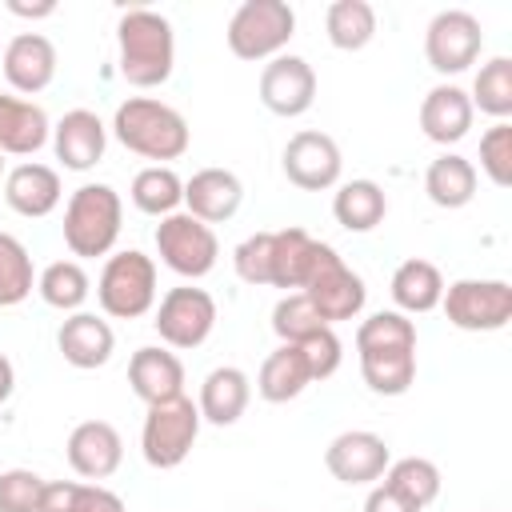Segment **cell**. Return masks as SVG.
Wrapping results in <instances>:
<instances>
[{"instance_id": "14", "label": "cell", "mask_w": 512, "mask_h": 512, "mask_svg": "<svg viewBox=\"0 0 512 512\" xmlns=\"http://www.w3.org/2000/svg\"><path fill=\"white\" fill-rule=\"evenodd\" d=\"M260 104L272 116L296 120L316 104V72L304 56L280 52L260 68Z\"/></svg>"}, {"instance_id": "18", "label": "cell", "mask_w": 512, "mask_h": 512, "mask_svg": "<svg viewBox=\"0 0 512 512\" xmlns=\"http://www.w3.org/2000/svg\"><path fill=\"white\" fill-rule=\"evenodd\" d=\"M108 124L92 108H72L52 124V152L68 172H88L104 160Z\"/></svg>"}, {"instance_id": "8", "label": "cell", "mask_w": 512, "mask_h": 512, "mask_svg": "<svg viewBox=\"0 0 512 512\" xmlns=\"http://www.w3.org/2000/svg\"><path fill=\"white\" fill-rule=\"evenodd\" d=\"M156 256L164 268H172L180 280H204L216 260H220V240H216V228H208L204 220L188 216L184 208L164 216L156 224Z\"/></svg>"}, {"instance_id": "46", "label": "cell", "mask_w": 512, "mask_h": 512, "mask_svg": "<svg viewBox=\"0 0 512 512\" xmlns=\"http://www.w3.org/2000/svg\"><path fill=\"white\" fill-rule=\"evenodd\" d=\"M0 172H4V156H0Z\"/></svg>"}, {"instance_id": "10", "label": "cell", "mask_w": 512, "mask_h": 512, "mask_svg": "<svg viewBox=\"0 0 512 512\" xmlns=\"http://www.w3.org/2000/svg\"><path fill=\"white\" fill-rule=\"evenodd\" d=\"M152 328L160 332V344L172 348V352H188V348H200L212 328H216V300L212 292L196 288V284H176L168 288L156 308H152Z\"/></svg>"}, {"instance_id": "47", "label": "cell", "mask_w": 512, "mask_h": 512, "mask_svg": "<svg viewBox=\"0 0 512 512\" xmlns=\"http://www.w3.org/2000/svg\"><path fill=\"white\" fill-rule=\"evenodd\" d=\"M260 512H268V508H260Z\"/></svg>"}, {"instance_id": "19", "label": "cell", "mask_w": 512, "mask_h": 512, "mask_svg": "<svg viewBox=\"0 0 512 512\" xmlns=\"http://www.w3.org/2000/svg\"><path fill=\"white\" fill-rule=\"evenodd\" d=\"M60 200H64V184H60V172L52 164L24 160L4 176V204L16 216L44 220V216H52L60 208Z\"/></svg>"}, {"instance_id": "28", "label": "cell", "mask_w": 512, "mask_h": 512, "mask_svg": "<svg viewBox=\"0 0 512 512\" xmlns=\"http://www.w3.org/2000/svg\"><path fill=\"white\" fill-rule=\"evenodd\" d=\"M308 384H312V372H308V360H304V352H300L296 344L272 348V352L264 356L260 372H256V392H260V400H268V404H288V400H296Z\"/></svg>"}, {"instance_id": "6", "label": "cell", "mask_w": 512, "mask_h": 512, "mask_svg": "<svg viewBox=\"0 0 512 512\" xmlns=\"http://www.w3.org/2000/svg\"><path fill=\"white\" fill-rule=\"evenodd\" d=\"M292 36H296V12L284 0H244L232 12L228 32H224L228 52L248 64L280 56Z\"/></svg>"}, {"instance_id": "31", "label": "cell", "mask_w": 512, "mask_h": 512, "mask_svg": "<svg viewBox=\"0 0 512 512\" xmlns=\"http://www.w3.org/2000/svg\"><path fill=\"white\" fill-rule=\"evenodd\" d=\"M128 196H132L136 212L164 220V216L180 212V204H184V180L176 176L172 164H148V168H140V172L132 176Z\"/></svg>"}, {"instance_id": "24", "label": "cell", "mask_w": 512, "mask_h": 512, "mask_svg": "<svg viewBox=\"0 0 512 512\" xmlns=\"http://www.w3.org/2000/svg\"><path fill=\"white\" fill-rule=\"evenodd\" d=\"M248 400H252V380L244 368L236 364H220L204 376L200 384V396H196V408H200V420L204 424H216V428H232L244 412H248Z\"/></svg>"}, {"instance_id": "34", "label": "cell", "mask_w": 512, "mask_h": 512, "mask_svg": "<svg viewBox=\"0 0 512 512\" xmlns=\"http://www.w3.org/2000/svg\"><path fill=\"white\" fill-rule=\"evenodd\" d=\"M380 484H388L404 504H412L416 512H424L436 496H440V468L428 456H400L384 468Z\"/></svg>"}, {"instance_id": "29", "label": "cell", "mask_w": 512, "mask_h": 512, "mask_svg": "<svg viewBox=\"0 0 512 512\" xmlns=\"http://www.w3.org/2000/svg\"><path fill=\"white\" fill-rule=\"evenodd\" d=\"M476 164L468 160V156H460V152H440L428 168H424V192H428V200L436 204V208H464V204H472V196H476Z\"/></svg>"}, {"instance_id": "43", "label": "cell", "mask_w": 512, "mask_h": 512, "mask_svg": "<svg viewBox=\"0 0 512 512\" xmlns=\"http://www.w3.org/2000/svg\"><path fill=\"white\" fill-rule=\"evenodd\" d=\"M364 512H416V508H412V504H404L388 484H380V480H376V484L368 488V496H364Z\"/></svg>"}, {"instance_id": "22", "label": "cell", "mask_w": 512, "mask_h": 512, "mask_svg": "<svg viewBox=\"0 0 512 512\" xmlns=\"http://www.w3.org/2000/svg\"><path fill=\"white\" fill-rule=\"evenodd\" d=\"M56 348H60L64 364H72L80 372H92V368H104L112 360L116 332L96 312H72V316H64V324L56 332Z\"/></svg>"}, {"instance_id": "12", "label": "cell", "mask_w": 512, "mask_h": 512, "mask_svg": "<svg viewBox=\"0 0 512 512\" xmlns=\"http://www.w3.org/2000/svg\"><path fill=\"white\" fill-rule=\"evenodd\" d=\"M484 52V28L464 8H444L424 28V60L436 76L468 72Z\"/></svg>"}, {"instance_id": "39", "label": "cell", "mask_w": 512, "mask_h": 512, "mask_svg": "<svg viewBox=\"0 0 512 512\" xmlns=\"http://www.w3.org/2000/svg\"><path fill=\"white\" fill-rule=\"evenodd\" d=\"M480 172L496 188H508L512 184V124L508 120H496L480 136Z\"/></svg>"}, {"instance_id": "44", "label": "cell", "mask_w": 512, "mask_h": 512, "mask_svg": "<svg viewBox=\"0 0 512 512\" xmlns=\"http://www.w3.org/2000/svg\"><path fill=\"white\" fill-rule=\"evenodd\" d=\"M8 12H12V16H24V20H44V16H52V12H56V4H52V0H40V4L8 0Z\"/></svg>"}, {"instance_id": "45", "label": "cell", "mask_w": 512, "mask_h": 512, "mask_svg": "<svg viewBox=\"0 0 512 512\" xmlns=\"http://www.w3.org/2000/svg\"><path fill=\"white\" fill-rule=\"evenodd\" d=\"M12 388H16V368H12V360L0 352V404L12 396Z\"/></svg>"}, {"instance_id": "25", "label": "cell", "mask_w": 512, "mask_h": 512, "mask_svg": "<svg viewBox=\"0 0 512 512\" xmlns=\"http://www.w3.org/2000/svg\"><path fill=\"white\" fill-rule=\"evenodd\" d=\"M52 140L48 112L24 96H0V156H36Z\"/></svg>"}, {"instance_id": "11", "label": "cell", "mask_w": 512, "mask_h": 512, "mask_svg": "<svg viewBox=\"0 0 512 512\" xmlns=\"http://www.w3.org/2000/svg\"><path fill=\"white\" fill-rule=\"evenodd\" d=\"M300 292L312 300L316 316H320L328 328H332V324H344V320H356V316L364 312V304H368V288H364L360 272H352V268L340 260V252H336L332 244L320 248L316 268H312V276H308V284H304Z\"/></svg>"}, {"instance_id": "17", "label": "cell", "mask_w": 512, "mask_h": 512, "mask_svg": "<svg viewBox=\"0 0 512 512\" xmlns=\"http://www.w3.org/2000/svg\"><path fill=\"white\" fill-rule=\"evenodd\" d=\"M56 44L44 36V32H16L8 44H4V56H0V68H4V80L12 92L20 96H36L44 92L52 80H56Z\"/></svg>"}, {"instance_id": "1", "label": "cell", "mask_w": 512, "mask_h": 512, "mask_svg": "<svg viewBox=\"0 0 512 512\" xmlns=\"http://www.w3.org/2000/svg\"><path fill=\"white\" fill-rule=\"evenodd\" d=\"M356 360L368 392L404 396L416 380V324L388 308L356 324Z\"/></svg>"}, {"instance_id": "7", "label": "cell", "mask_w": 512, "mask_h": 512, "mask_svg": "<svg viewBox=\"0 0 512 512\" xmlns=\"http://www.w3.org/2000/svg\"><path fill=\"white\" fill-rule=\"evenodd\" d=\"M200 408L188 396L164 400V404H148L144 424H140V452L148 460V468H180L200 436Z\"/></svg>"}, {"instance_id": "26", "label": "cell", "mask_w": 512, "mask_h": 512, "mask_svg": "<svg viewBox=\"0 0 512 512\" xmlns=\"http://www.w3.org/2000/svg\"><path fill=\"white\" fill-rule=\"evenodd\" d=\"M320 248H324V240L308 236L296 224L272 232V276H268V284L272 288H284V292H300L308 284L312 268H316Z\"/></svg>"}, {"instance_id": "27", "label": "cell", "mask_w": 512, "mask_h": 512, "mask_svg": "<svg viewBox=\"0 0 512 512\" xmlns=\"http://www.w3.org/2000/svg\"><path fill=\"white\" fill-rule=\"evenodd\" d=\"M388 292H392L396 312H404V316H424V312L440 308L444 276H440V268H436L432 260L412 256V260H404V264L392 272Z\"/></svg>"}, {"instance_id": "15", "label": "cell", "mask_w": 512, "mask_h": 512, "mask_svg": "<svg viewBox=\"0 0 512 512\" xmlns=\"http://www.w3.org/2000/svg\"><path fill=\"white\" fill-rule=\"evenodd\" d=\"M392 464V448L380 432L368 428H348L340 436L328 440L324 448V468L340 480V484H376L384 476V468Z\"/></svg>"}, {"instance_id": "13", "label": "cell", "mask_w": 512, "mask_h": 512, "mask_svg": "<svg viewBox=\"0 0 512 512\" xmlns=\"http://www.w3.org/2000/svg\"><path fill=\"white\" fill-rule=\"evenodd\" d=\"M280 168H284L288 184H296L300 192H328V188L340 184L344 156H340V144H336L328 132L304 128V132H296V136L284 144Z\"/></svg>"}, {"instance_id": "42", "label": "cell", "mask_w": 512, "mask_h": 512, "mask_svg": "<svg viewBox=\"0 0 512 512\" xmlns=\"http://www.w3.org/2000/svg\"><path fill=\"white\" fill-rule=\"evenodd\" d=\"M300 352H304V360H308V372H312V384L316 380H328V376H336V368H340V360H344V344H340V336L332 332V328H320L316 336H308L304 344H296Z\"/></svg>"}, {"instance_id": "36", "label": "cell", "mask_w": 512, "mask_h": 512, "mask_svg": "<svg viewBox=\"0 0 512 512\" xmlns=\"http://www.w3.org/2000/svg\"><path fill=\"white\" fill-rule=\"evenodd\" d=\"M472 112H484L492 120H508L512 116V60L508 56H492L480 64V72L472 76Z\"/></svg>"}, {"instance_id": "20", "label": "cell", "mask_w": 512, "mask_h": 512, "mask_svg": "<svg viewBox=\"0 0 512 512\" xmlns=\"http://www.w3.org/2000/svg\"><path fill=\"white\" fill-rule=\"evenodd\" d=\"M240 204H244V184L228 168H200L184 180V212L204 220L208 228L232 220Z\"/></svg>"}, {"instance_id": "41", "label": "cell", "mask_w": 512, "mask_h": 512, "mask_svg": "<svg viewBox=\"0 0 512 512\" xmlns=\"http://www.w3.org/2000/svg\"><path fill=\"white\" fill-rule=\"evenodd\" d=\"M232 268L244 284H268L272 276V232H252L232 248Z\"/></svg>"}, {"instance_id": "9", "label": "cell", "mask_w": 512, "mask_h": 512, "mask_svg": "<svg viewBox=\"0 0 512 512\" xmlns=\"http://www.w3.org/2000/svg\"><path fill=\"white\" fill-rule=\"evenodd\" d=\"M440 308L452 328L460 332H500L512 320V284L488 276H464L444 284Z\"/></svg>"}, {"instance_id": "4", "label": "cell", "mask_w": 512, "mask_h": 512, "mask_svg": "<svg viewBox=\"0 0 512 512\" xmlns=\"http://www.w3.org/2000/svg\"><path fill=\"white\" fill-rule=\"evenodd\" d=\"M64 248L76 260L112 256L124 228V200L112 184H80L64 204Z\"/></svg>"}, {"instance_id": "40", "label": "cell", "mask_w": 512, "mask_h": 512, "mask_svg": "<svg viewBox=\"0 0 512 512\" xmlns=\"http://www.w3.org/2000/svg\"><path fill=\"white\" fill-rule=\"evenodd\" d=\"M48 480L32 468H8L0 472V512H40Z\"/></svg>"}, {"instance_id": "2", "label": "cell", "mask_w": 512, "mask_h": 512, "mask_svg": "<svg viewBox=\"0 0 512 512\" xmlns=\"http://www.w3.org/2000/svg\"><path fill=\"white\" fill-rule=\"evenodd\" d=\"M116 64L132 88H160L176 68V32L156 8H128L116 20Z\"/></svg>"}, {"instance_id": "35", "label": "cell", "mask_w": 512, "mask_h": 512, "mask_svg": "<svg viewBox=\"0 0 512 512\" xmlns=\"http://www.w3.org/2000/svg\"><path fill=\"white\" fill-rule=\"evenodd\" d=\"M40 512H124V500L88 480H48Z\"/></svg>"}, {"instance_id": "23", "label": "cell", "mask_w": 512, "mask_h": 512, "mask_svg": "<svg viewBox=\"0 0 512 512\" xmlns=\"http://www.w3.org/2000/svg\"><path fill=\"white\" fill-rule=\"evenodd\" d=\"M472 120H476V112H472V100L460 84L444 80V84L428 88L424 100H420V132L432 144H444V148L460 144L472 132Z\"/></svg>"}, {"instance_id": "33", "label": "cell", "mask_w": 512, "mask_h": 512, "mask_svg": "<svg viewBox=\"0 0 512 512\" xmlns=\"http://www.w3.org/2000/svg\"><path fill=\"white\" fill-rule=\"evenodd\" d=\"M328 44L340 52H360L376 36V8L368 0H332L324 12Z\"/></svg>"}, {"instance_id": "30", "label": "cell", "mask_w": 512, "mask_h": 512, "mask_svg": "<svg viewBox=\"0 0 512 512\" xmlns=\"http://www.w3.org/2000/svg\"><path fill=\"white\" fill-rule=\"evenodd\" d=\"M332 216L344 232H372L388 216V196L376 180H344L332 192Z\"/></svg>"}, {"instance_id": "3", "label": "cell", "mask_w": 512, "mask_h": 512, "mask_svg": "<svg viewBox=\"0 0 512 512\" xmlns=\"http://www.w3.org/2000/svg\"><path fill=\"white\" fill-rule=\"evenodd\" d=\"M112 136L128 152H136L144 160H156V164L180 160L188 152V144H192L188 120L172 104H164L156 96H128V100H120L116 112H112Z\"/></svg>"}, {"instance_id": "16", "label": "cell", "mask_w": 512, "mask_h": 512, "mask_svg": "<svg viewBox=\"0 0 512 512\" xmlns=\"http://www.w3.org/2000/svg\"><path fill=\"white\" fill-rule=\"evenodd\" d=\"M64 456H68V468L80 480L100 484L124 464V440H120L116 424H108V420H80L68 432Z\"/></svg>"}, {"instance_id": "5", "label": "cell", "mask_w": 512, "mask_h": 512, "mask_svg": "<svg viewBox=\"0 0 512 512\" xmlns=\"http://www.w3.org/2000/svg\"><path fill=\"white\" fill-rule=\"evenodd\" d=\"M96 304L108 320H140L156 308V260L140 248L112 252L96 280Z\"/></svg>"}, {"instance_id": "37", "label": "cell", "mask_w": 512, "mask_h": 512, "mask_svg": "<svg viewBox=\"0 0 512 512\" xmlns=\"http://www.w3.org/2000/svg\"><path fill=\"white\" fill-rule=\"evenodd\" d=\"M32 288H36V268L24 240H16L12 232H0V308L24 304Z\"/></svg>"}, {"instance_id": "38", "label": "cell", "mask_w": 512, "mask_h": 512, "mask_svg": "<svg viewBox=\"0 0 512 512\" xmlns=\"http://www.w3.org/2000/svg\"><path fill=\"white\" fill-rule=\"evenodd\" d=\"M320 328H328V324L316 316V308H312V300L304 292H284L276 300V308H272V332L280 336V344H304Z\"/></svg>"}, {"instance_id": "21", "label": "cell", "mask_w": 512, "mask_h": 512, "mask_svg": "<svg viewBox=\"0 0 512 512\" xmlns=\"http://www.w3.org/2000/svg\"><path fill=\"white\" fill-rule=\"evenodd\" d=\"M128 384L136 400H144V408L176 400L184 396V360L164 344H144L128 360Z\"/></svg>"}, {"instance_id": "32", "label": "cell", "mask_w": 512, "mask_h": 512, "mask_svg": "<svg viewBox=\"0 0 512 512\" xmlns=\"http://www.w3.org/2000/svg\"><path fill=\"white\" fill-rule=\"evenodd\" d=\"M36 292H40V300L48 308L72 316V312H84V300L92 296V280H88L80 260H52V264L40 268Z\"/></svg>"}]
</instances>
